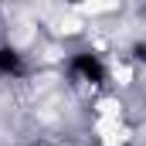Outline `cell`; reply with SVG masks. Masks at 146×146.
<instances>
[{
    "label": "cell",
    "mask_w": 146,
    "mask_h": 146,
    "mask_svg": "<svg viewBox=\"0 0 146 146\" xmlns=\"http://www.w3.org/2000/svg\"><path fill=\"white\" fill-rule=\"evenodd\" d=\"M75 72L78 75H85L88 82H102V65H99V58H92V54H78L75 58Z\"/></svg>",
    "instance_id": "6da1fadb"
},
{
    "label": "cell",
    "mask_w": 146,
    "mask_h": 146,
    "mask_svg": "<svg viewBox=\"0 0 146 146\" xmlns=\"http://www.w3.org/2000/svg\"><path fill=\"white\" fill-rule=\"evenodd\" d=\"M21 54L17 51H10V48H0V72L3 75H21Z\"/></svg>",
    "instance_id": "7a4b0ae2"
}]
</instances>
